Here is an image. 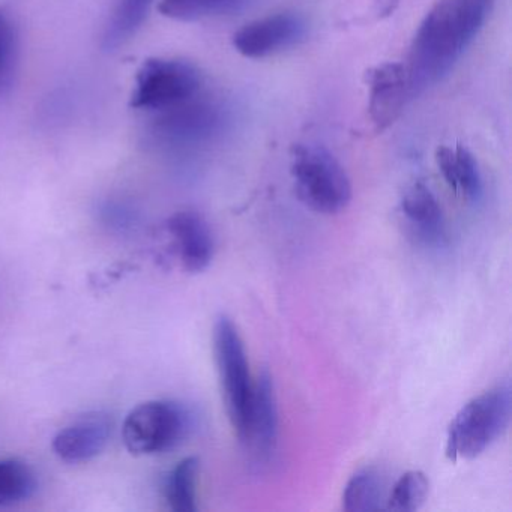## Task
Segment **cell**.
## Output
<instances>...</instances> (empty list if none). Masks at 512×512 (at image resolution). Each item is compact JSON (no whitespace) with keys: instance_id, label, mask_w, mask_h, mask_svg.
Returning a JSON list of instances; mask_svg holds the SVG:
<instances>
[{"instance_id":"2e32d148","label":"cell","mask_w":512,"mask_h":512,"mask_svg":"<svg viewBox=\"0 0 512 512\" xmlns=\"http://www.w3.org/2000/svg\"><path fill=\"white\" fill-rule=\"evenodd\" d=\"M199 470V458L187 457L179 461L167 476L164 494L173 511H197L196 487Z\"/></svg>"},{"instance_id":"277c9868","label":"cell","mask_w":512,"mask_h":512,"mask_svg":"<svg viewBox=\"0 0 512 512\" xmlns=\"http://www.w3.org/2000/svg\"><path fill=\"white\" fill-rule=\"evenodd\" d=\"M214 355L220 377L224 406L230 424L244 440L253 406L254 383L251 380L247 353L232 319L220 316L214 325Z\"/></svg>"},{"instance_id":"4fadbf2b","label":"cell","mask_w":512,"mask_h":512,"mask_svg":"<svg viewBox=\"0 0 512 512\" xmlns=\"http://www.w3.org/2000/svg\"><path fill=\"white\" fill-rule=\"evenodd\" d=\"M436 163L443 179L454 193H461L470 200L481 199V173L469 149L461 145L455 149L439 146L436 151Z\"/></svg>"},{"instance_id":"44dd1931","label":"cell","mask_w":512,"mask_h":512,"mask_svg":"<svg viewBox=\"0 0 512 512\" xmlns=\"http://www.w3.org/2000/svg\"><path fill=\"white\" fill-rule=\"evenodd\" d=\"M19 65V31L5 8H0V95L13 86Z\"/></svg>"},{"instance_id":"7a4b0ae2","label":"cell","mask_w":512,"mask_h":512,"mask_svg":"<svg viewBox=\"0 0 512 512\" xmlns=\"http://www.w3.org/2000/svg\"><path fill=\"white\" fill-rule=\"evenodd\" d=\"M512 389L508 380L470 400L449 425L446 457L472 460L490 448L511 422Z\"/></svg>"},{"instance_id":"3957f363","label":"cell","mask_w":512,"mask_h":512,"mask_svg":"<svg viewBox=\"0 0 512 512\" xmlns=\"http://www.w3.org/2000/svg\"><path fill=\"white\" fill-rule=\"evenodd\" d=\"M290 173L299 200L319 214H338L352 200V184L346 170L323 146H293Z\"/></svg>"},{"instance_id":"5bb4252c","label":"cell","mask_w":512,"mask_h":512,"mask_svg":"<svg viewBox=\"0 0 512 512\" xmlns=\"http://www.w3.org/2000/svg\"><path fill=\"white\" fill-rule=\"evenodd\" d=\"M401 212L425 239H436L443 229V215L436 197L422 182H413L401 196Z\"/></svg>"},{"instance_id":"8fae6325","label":"cell","mask_w":512,"mask_h":512,"mask_svg":"<svg viewBox=\"0 0 512 512\" xmlns=\"http://www.w3.org/2000/svg\"><path fill=\"white\" fill-rule=\"evenodd\" d=\"M182 268L188 272H202L214 257V238L205 218L196 211L173 214L166 223Z\"/></svg>"},{"instance_id":"8992f818","label":"cell","mask_w":512,"mask_h":512,"mask_svg":"<svg viewBox=\"0 0 512 512\" xmlns=\"http://www.w3.org/2000/svg\"><path fill=\"white\" fill-rule=\"evenodd\" d=\"M203 77L184 59L152 58L137 71L130 106L146 112H163L199 95Z\"/></svg>"},{"instance_id":"ba28073f","label":"cell","mask_w":512,"mask_h":512,"mask_svg":"<svg viewBox=\"0 0 512 512\" xmlns=\"http://www.w3.org/2000/svg\"><path fill=\"white\" fill-rule=\"evenodd\" d=\"M308 23L296 13H280L248 23L233 35V47L248 59L277 55L307 37Z\"/></svg>"},{"instance_id":"e0dca14e","label":"cell","mask_w":512,"mask_h":512,"mask_svg":"<svg viewBox=\"0 0 512 512\" xmlns=\"http://www.w3.org/2000/svg\"><path fill=\"white\" fill-rule=\"evenodd\" d=\"M385 497L383 479L373 467L356 472L347 482L343 493V508L350 512L377 511Z\"/></svg>"},{"instance_id":"52a82bcc","label":"cell","mask_w":512,"mask_h":512,"mask_svg":"<svg viewBox=\"0 0 512 512\" xmlns=\"http://www.w3.org/2000/svg\"><path fill=\"white\" fill-rule=\"evenodd\" d=\"M157 113L143 136L149 146L164 151L202 145L223 125L221 107L197 97Z\"/></svg>"},{"instance_id":"6da1fadb","label":"cell","mask_w":512,"mask_h":512,"mask_svg":"<svg viewBox=\"0 0 512 512\" xmlns=\"http://www.w3.org/2000/svg\"><path fill=\"white\" fill-rule=\"evenodd\" d=\"M490 0H439L422 20L406 70L410 100L436 85L460 61L490 14Z\"/></svg>"},{"instance_id":"d6986e66","label":"cell","mask_w":512,"mask_h":512,"mask_svg":"<svg viewBox=\"0 0 512 512\" xmlns=\"http://www.w3.org/2000/svg\"><path fill=\"white\" fill-rule=\"evenodd\" d=\"M247 0H161L160 13L178 22H196L208 17L235 13Z\"/></svg>"},{"instance_id":"ffe728a7","label":"cell","mask_w":512,"mask_h":512,"mask_svg":"<svg viewBox=\"0 0 512 512\" xmlns=\"http://www.w3.org/2000/svg\"><path fill=\"white\" fill-rule=\"evenodd\" d=\"M430 493V481L425 473L410 470L400 476L391 493H389L386 508L398 512L418 511L422 508Z\"/></svg>"},{"instance_id":"7402d4cb","label":"cell","mask_w":512,"mask_h":512,"mask_svg":"<svg viewBox=\"0 0 512 512\" xmlns=\"http://www.w3.org/2000/svg\"><path fill=\"white\" fill-rule=\"evenodd\" d=\"M98 217L107 229L124 233L133 230L139 224L140 212L130 200L109 197L98 206Z\"/></svg>"},{"instance_id":"ac0fdd59","label":"cell","mask_w":512,"mask_h":512,"mask_svg":"<svg viewBox=\"0 0 512 512\" xmlns=\"http://www.w3.org/2000/svg\"><path fill=\"white\" fill-rule=\"evenodd\" d=\"M37 488V475L25 461L0 458V506L25 502Z\"/></svg>"},{"instance_id":"7c38bea8","label":"cell","mask_w":512,"mask_h":512,"mask_svg":"<svg viewBox=\"0 0 512 512\" xmlns=\"http://www.w3.org/2000/svg\"><path fill=\"white\" fill-rule=\"evenodd\" d=\"M278 407L271 374L263 370L254 382L253 406L247 434L242 442L253 448L259 460H271L277 448Z\"/></svg>"},{"instance_id":"5b68a950","label":"cell","mask_w":512,"mask_h":512,"mask_svg":"<svg viewBox=\"0 0 512 512\" xmlns=\"http://www.w3.org/2000/svg\"><path fill=\"white\" fill-rule=\"evenodd\" d=\"M193 430V415L172 400L146 401L131 410L122 437L131 454L154 455L176 448Z\"/></svg>"},{"instance_id":"9c48e42d","label":"cell","mask_w":512,"mask_h":512,"mask_svg":"<svg viewBox=\"0 0 512 512\" xmlns=\"http://www.w3.org/2000/svg\"><path fill=\"white\" fill-rule=\"evenodd\" d=\"M112 433V416L103 412L88 413L56 434L53 451L67 463H83L106 449Z\"/></svg>"},{"instance_id":"9a60e30c","label":"cell","mask_w":512,"mask_h":512,"mask_svg":"<svg viewBox=\"0 0 512 512\" xmlns=\"http://www.w3.org/2000/svg\"><path fill=\"white\" fill-rule=\"evenodd\" d=\"M154 0H118L106 26L101 47L104 52H116L125 46L142 28Z\"/></svg>"},{"instance_id":"30bf717a","label":"cell","mask_w":512,"mask_h":512,"mask_svg":"<svg viewBox=\"0 0 512 512\" xmlns=\"http://www.w3.org/2000/svg\"><path fill=\"white\" fill-rule=\"evenodd\" d=\"M367 83L370 86L368 112L371 121L377 131L386 130L397 121L410 100L404 65L392 62L377 65L368 71Z\"/></svg>"}]
</instances>
